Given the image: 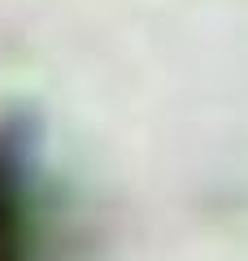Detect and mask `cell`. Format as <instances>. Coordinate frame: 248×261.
Segmentation results:
<instances>
[{
	"label": "cell",
	"instance_id": "obj_1",
	"mask_svg": "<svg viewBox=\"0 0 248 261\" xmlns=\"http://www.w3.org/2000/svg\"><path fill=\"white\" fill-rule=\"evenodd\" d=\"M0 261H27V226H22V205L13 196L9 178L0 170Z\"/></svg>",
	"mask_w": 248,
	"mask_h": 261
}]
</instances>
